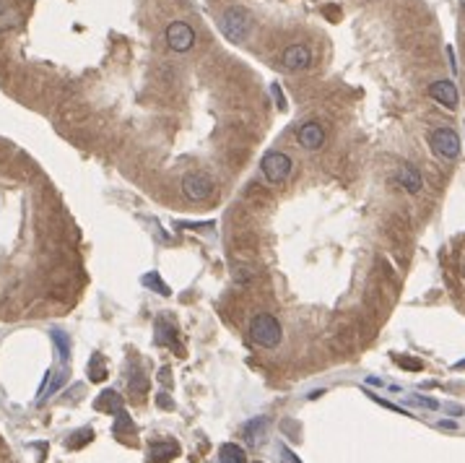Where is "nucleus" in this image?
<instances>
[{
	"label": "nucleus",
	"instance_id": "obj_1",
	"mask_svg": "<svg viewBox=\"0 0 465 463\" xmlns=\"http://www.w3.org/2000/svg\"><path fill=\"white\" fill-rule=\"evenodd\" d=\"M252 24H255V19H252V13H250L247 8H242V6H229V8L221 13V19H218V29H221V34H224L229 42H242L250 34Z\"/></svg>",
	"mask_w": 465,
	"mask_h": 463
},
{
	"label": "nucleus",
	"instance_id": "obj_18",
	"mask_svg": "<svg viewBox=\"0 0 465 463\" xmlns=\"http://www.w3.org/2000/svg\"><path fill=\"white\" fill-rule=\"evenodd\" d=\"M130 393L133 395H146L149 393V377L143 372H136L130 377Z\"/></svg>",
	"mask_w": 465,
	"mask_h": 463
},
{
	"label": "nucleus",
	"instance_id": "obj_10",
	"mask_svg": "<svg viewBox=\"0 0 465 463\" xmlns=\"http://www.w3.org/2000/svg\"><path fill=\"white\" fill-rule=\"evenodd\" d=\"M398 182L406 187L411 196H416V193L424 187V175L418 172V167H416V164H408V162H406L403 167L398 169Z\"/></svg>",
	"mask_w": 465,
	"mask_h": 463
},
{
	"label": "nucleus",
	"instance_id": "obj_2",
	"mask_svg": "<svg viewBox=\"0 0 465 463\" xmlns=\"http://www.w3.org/2000/svg\"><path fill=\"white\" fill-rule=\"evenodd\" d=\"M250 338L263 349H276L284 341V325L270 313H258L250 320Z\"/></svg>",
	"mask_w": 465,
	"mask_h": 463
},
{
	"label": "nucleus",
	"instance_id": "obj_3",
	"mask_svg": "<svg viewBox=\"0 0 465 463\" xmlns=\"http://www.w3.org/2000/svg\"><path fill=\"white\" fill-rule=\"evenodd\" d=\"M294 169V162L286 151H268L263 162H260V172L270 185H284Z\"/></svg>",
	"mask_w": 465,
	"mask_h": 463
},
{
	"label": "nucleus",
	"instance_id": "obj_12",
	"mask_svg": "<svg viewBox=\"0 0 465 463\" xmlns=\"http://www.w3.org/2000/svg\"><path fill=\"white\" fill-rule=\"evenodd\" d=\"M218 463H247V453L242 445L224 443L218 448Z\"/></svg>",
	"mask_w": 465,
	"mask_h": 463
},
{
	"label": "nucleus",
	"instance_id": "obj_19",
	"mask_svg": "<svg viewBox=\"0 0 465 463\" xmlns=\"http://www.w3.org/2000/svg\"><path fill=\"white\" fill-rule=\"evenodd\" d=\"M19 26V13H13L8 8H0V31H8Z\"/></svg>",
	"mask_w": 465,
	"mask_h": 463
},
{
	"label": "nucleus",
	"instance_id": "obj_20",
	"mask_svg": "<svg viewBox=\"0 0 465 463\" xmlns=\"http://www.w3.org/2000/svg\"><path fill=\"white\" fill-rule=\"evenodd\" d=\"M266 419H263V422H258V419H255V422H250L247 424V430H245V434H247V440L250 443H258V440H263V430H266Z\"/></svg>",
	"mask_w": 465,
	"mask_h": 463
},
{
	"label": "nucleus",
	"instance_id": "obj_6",
	"mask_svg": "<svg viewBox=\"0 0 465 463\" xmlns=\"http://www.w3.org/2000/svg\"><path fill=\"white\" fill-rule=\"evenodd\" d=\"M164 40H167L169 49H174V52H188L193 49L195 45V29L185 24V21H172L164 31Z\"/></svg>",
	"mask_w": 465,
	"mask_h": 463
},
{
	"label": "nucleus",
	"instance_id": "obj_22",
	"mask_svg": "<svg viewBox=\"0 0 465 463\" xmlns=\"http://www.w3.org/2000/svg\"><path fill=\"white\" fill-rule=\"evenodd\" d=\"M252 278H255V271H252V268H237V271H234V281H237L239 286H250Z\"/></svg>",
	"mask_w": 465,
	"mask_h": 463
},
{
	"label": "nucleus",
	"instance_id": "obj_15",
	"mask_svg": "<svg viewBox=\"0 0 465 463\" xmlns=\"http://www.w3.org/2000/svg\"><path fill=\"white\" fill-rule=\"evenodd\" d=\"M89 377L94 380V383H101V380L107 377V367H104V359H101V354H94L89 359Z\"/></svg>",
	"mask_w": 465,
	"mask_h": 463
},
{
	"label": "nucleus",
	"instance_id": "obj_24",
	"mask_svg": "<svg viewBox=\"0 0 465 463\" xmlns=\"http://www.w3.org/2000/svg\"><path fill=\"white\" fill-rule=\"evenodd\" d=\"M158 406H161V409H169V406H172V404H169L167 393H161V395H158Z\"/></svg>",
	"mask_w": 465,
	"mask_h": 463
},
{
	"label": "nucleus",
	"instance_id": "obj_8",
	"mask_svg": "<svg viewBox=\"0 0 465 463\" xmlns=\"http://www.w3.org/2000/svg\"><path fill=\"white\" fill-rule=\"evenodd\" d=\"M297 141H299V146L302 148H307V151H317V148L325 146V130H323V125H320L317 120H307L304 125H299Z\"/></svg>",
	"mask_w": 465,
	"mask_h": 463
},
{
	"label": "nucleus",
	"instance_id": "obj_21",
	"mask_svg": "<svg viewBox=\"0 0 465 463\" xmlns=\"http://www.w3.org/2000/svg\"><path fill=\"white\" fill-rule=\"evenodd\" d=\"M52 341H55V346L60 349V359L63 362H68L70 359V341L65 338L63 333H52Z\"/></svg>",
	"mask_w": 465,
	"mask_h": 463
},
{
	"label": "nucleus",
	"instance_id": "obj_11",
	"mask_svg": "<svg viewBox=\"0 0 465 463\" xmlns=\"http://www.w3.org/2000/svg\"><path fill=\"white\" fill-rule=\"evenodd\" d=\"M179 455V445L172 443V440H158L149 448V458L156 463H167L172 458H177Z\"/></svg>",
	"mask_w": 465,
	"mask_h": 463
},
{
	"label": "nucleus",
	"instance_id": "obj_26",
	"mask_svg": "<svg viewBox=\"0 0 465 463\" xmlns=\"http://www.w3.org/2000/svg\"><path fill=\"white\" fill-rule=\"evenodd\" d=\"M255 463H263V461H255Z\"/></svg>",
	"mask_w": 465,
	"mask_h": 463
},
{
	"label": "nucleus",
	"instance_id": "obj_7",
	"mask_svg": "<svg viewBox=\"0 0 465 463\" xmlns=\"http://www.w3.org/2000/svg\"><path fill=\"white\" fill-rule=\"evenodd\" d=\"M312 63V52H309L307 45H288L281 55V68L288 70V73H299V70L309 68Z\"/></svg>",
	"mask_w": 465,
	"mask_h": 463
},
{
	"label": "nucleus",
	"instance_id": "obj_9",
	"mask_svg": "<svg viewBox=\"0 0 465 463\" xmlns=\"http://www.w3.org/2000/svg\"><path fill=\"white\" fill-rule=\"evenodd\" d=\"M429 97L434 99L437 104H442V107H447V109H455L457 102H460L452 81H434V84L429 86Z\"/></svg>",
	"mask_w": 465,
	"mask_h": 463
},
{
	"label": "nucleus",
	"instance_id": "obj_4",
	"mask_svg": "<svg viewBox=\"0 0 465 463\" xmlns=\"http://www.w3.org/2000/svg\"><path fill=\"white\" fill-rule=\"evenodd\" d=\"M429 143H432V148H434V154L439 159L452 162V159L460 157V136H457L455 128H450V125H442V128L432 130Z\"/></svg>",
	"mask_w": 465,
	"mask_h": 463
},
{
	"label": "nucleus",
	"instance_id": "obj_14",
	"mask_svg": "<svg viewBox=\"0 0 465 463\" xmlns=\"http://www.w3.org/2000/svg\"><path fill=\"white\" fill-rule=\"evenodd\" d=\"M156 344H167V346H174V325H169L164 317H158L156 320Z\"/></svg>",
	"mask_w": 465,
	"mask_h": 463
},
{
	"label": "nucleus",
	"instance_id": "obj_23",
	"mask_svg": "<svg viewBox=\"0 0 465 463\" xmlns=\"http://www.w3.org/2000/svg\"><path fill=\"white\" fill-rule=\"evenodd\" d=\"M398 365L408 367V370H421V362H416V359H408V356H395Z\"/></svg>",
	"mask_w": 465,
	"mask_h": 463
},
{
	"label": "nucleus",
	"instance_id": "obj_13",
	"mask_svg": "<svg viewBox=\"0 0 465 463\" xmlns=\"http://www.w3.org/2000/svg\"><path fill=\"white\" fill-rule=\"evenodd\" d=\"M97 409H99V411H109V414H112V411L120 414V411H122V398H120L115 391H104V393L97 398Z\"/></svg>",
	"mask_w": 465,
	"mask_h": 463
},
{
	"label": "nucleus",
	"instance_id": "obj_25",
	"mask_svg": "<svg viewBox=\"0 0 465 463\" xmlns=\"http://www.w3.org/2000/svg\"><path fill=\"white\" fill-rule=\"evenodd\" d=\"M463 10H465V0H463Z\"/></svg>",
	"mask_w": 465,
	"mask_h": 463
},
{
	"label": "nucleus",
	"instance_id": "obj_16",
	"mask_svg": "<svg viewBox=\"0 0 465 463\" xmlns=\"http://www.w3.org/2000/svg\"><path fill=\"white\" fill-rule=\"evenodd\" d=\"M91 440H94V430H79L76 434H70L65 445H68L70 450H79V448H83V445L91 443Z\"/></svg>",
	"mask_w": 465,
	"mask_h": 463
},
{
	"label": "nucleus",
	"instance_id": "obj_17",
	"mask_svg": "<svg viewBox=\"0 0 465 463\" xmlns=\"http://www.w3.org/2000/svg\"><path fill=\"white\" fill-rule=\"evenodd\" d=\"M112 432L117 434V437H125V434H133V432H136V424L130 422L125 411H120V414H117V422H115V427H112Z\"/></svg>",
	"mask_w": 465,
	"mask_h": 463
},
{
	"label": "nucleus",
	"instance_id": "obj_5",
	"mask_svg": "<svg viewBox=\"0 0 465 463\" xmlns=\"http://www.w3.org/2000/svg\"><path fill=\"white\" fill-rule=\"evenodd\" d=\"M213 180L208 178L206 172H188L185 178H182V196L193 201V203H203L208 198L213 196Z\"/></svg>",
	"mask_w": 465,
	"mask_h": 463
}]
</instances>
